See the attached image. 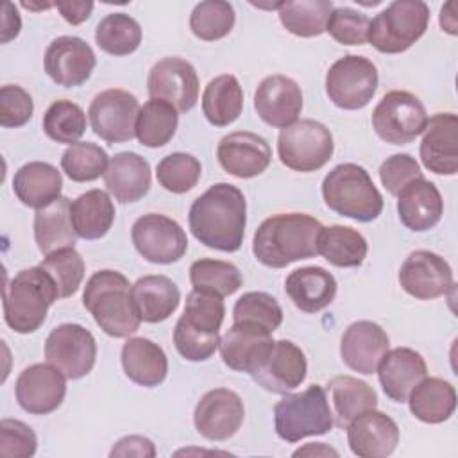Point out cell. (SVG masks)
Segmentation results:
<instances>
[{
	"label": "cell",
	"mask_w": 458,
	"mask_h": 458,
	"mask_svg": "<svg viewBox=\"0 0 458 458\" xmlns=\"http://www.w3.org/2000/svg\"><path fill=\"white\" fill-rule=\"evenodd\" d=\"M191 234L209 249L234 252L242 247L247 202L240 188L216 182L197 197L188 213Z\"/></svg>",
	"instance_id": "1"
},
{
	"label": "cell",
	"mask_w": 458,
	"mask_h": 458,
	"mask_svg": "<svg viewBox=\"0 0 458 458\" xmlns=\"http://www.w3.org/2000/svg\"><path fill=\"white\" fill-rule=\"evenodd\" d=\"M322 224L306 213H277L265 218L254 233L252 252L270 268H284L290 263L318 254Z\"/></svg>",
	"instance_id": "2"
},
{
	"label": "cell",
	"mask_w": 458,
	"mask_h": 458,
	"mask_svg": "<svg viewBox=\"0 0 458 458\" xmlns=\"http://www.w3.org/2000/svg\"><path fill=\"white\" fill-rule=\"evenodd\" d=\"M129 279L116 270L95 272L84 286L82 304L109 336L125 338L138 331L140 315L131 297Z\"/></svg>",
	"instance_id": "3"
},
{
	"label": "cell",
	"mask_w": 458,
	"mask_h": 458,
	"mask_svg": "<svg viewBox=\"0 0 458 458\" xmlns=\"http://www.w3.org/2000/svg\"><path fill=\"white\" fill-rule=\"evenodd\" d=\"M57 299L52 277L39 265L23 268L4 286V320L20 335L34 333Z\"/></svg>",
	"instance_id": "4"
},
{
	"label": "cell",
	"mask_w": 458,
	"mask_h": 458,
	"mask_svg": "<svg viewBox=\"0 0 458 458\" xmlns=\"http://www.w3.org/2000/svg\"><path fill=\"white\" fill-rule=\"evenodd\" d=\"M326 206L356 222H372L383 211V197L369 172L354 163L336 165L322 181Z\"/></svg>",
	"instance_id": "5"
},
{
	"label": "cell",
	"mask_w": 458,
	"mask_h": 458,
	"mask_svg": "<svg viewBox=\"0 0 458 458\" xmlns=\"http://www.w3.org/2000/svg\"><path fill=\"white\" fill-rule=\"evenodd\" d=\"M333 424V411L326 390L320 385H311L299 394H286L274 406L276 433L286 442L324 435Z\"/></svg>",
	"instance_id": "6"
},
{
	"label": "cell",
	"mask_w": 458,
	"mask_h": 458,
	"mask_svg": "<svg viewBox=\"0 0 458 458\" xmlns=\"http://www.w3.org/2000/svg\"><path fill=\"white\" fill-rule=\"evenodd\" d=\"M429 7L422 0H395L370 20L369 43L381 54H401L426 32Z\"/></svg>",
	"instance_id": "7"
},
{
	"label": "cell",
	"mask_w": 458,
	"mask_h": 458,
	"mask_svg": "<svg viewBox=\"0 0 458 458\" xmlns=\"http://www.w3.org/2000/svg\"><path fill=\"white\" fill-rule=\"evenodd\" d=\"M331 131L317 120H297L277 138V154L284 166L295 172H315L333 156Z\"/></svg>",
	"instance_id": "8"
},
{
	"label": "cell",
	"mask_w": 458,
	"mask_h": 458,
	"mask_svg": "<svg viewBox=\"0 0 458 458\" xmlns=\"http://www.w3.org/2000/svg\"><path fill=\"white\" fill-rule=\"evenodd\" d=\"M428 123L424 104L410 91L394 89L383 95L372 111V129L386 143L406 145L422 134Z\"/></svg>",
	"instance_id": "9"
},
{
	"label": "cell",
	"mask_w": 458,
	"mask_h": 458,
	"mask_svg": "<svg viewBox=\"0 0 458 458\" xmlns=\"http://www.w3.org/2000/svg\"><path fill=\"white\" fill-rule=\"evenodd\" d=\"M377 82V68L370 59L347 54L327 70L326 93L336 107L354 111L372 100Z\"/></svg>",
	"instance_id": "10"
},
{
	"label": "cell",
	"mask_w": 458,
	"mask_h": 458,
	"mask_svg": "<svg viewBox=\"0 0 458 458\" xmlns=\"http://www.w3.org/2000/svg\"><path fill=\"white\" fill-rule=\"evenodd\" d=\"M131 238L140 256L157 265L179 261L188 249L184 229L161 213H147L140 216L132 224Z\"/></svg>",
	"instance_id": "11"
},
{
	"label": "cell",
	"mask_w": 458,
	"mask_h": 458,
	"mask_svg": "<svg viewBox=\"0 0 458 458\" xmlns=\"http://www.w3.org/2000/svg\"><path fill=\"white\" fill-rule=\"evenodd\" d=\"M45 358L68 379H81L95 365V336L81 324H61L45 340Z\"/></svg>",
	"instance_id": "12"
},
{
	"label": "cell",
	"mask_w": 458,
	"mask_h": 458,
	"mask_svg": "<svg viewBox=\"0 0 458 458\" xmlns=\"http://www.w3.org/2000/svg\"><path fill=\"white\" fill-rule=\"evenodd\" d=\"M140 113L138 98L118 88L95 95L88 116L91 129L107 143L129 141L136 136V120Z\"/></svg>",
	"instance_id": "13"
},
{
	"label": "cell",
	"mask_w": 458,
	"mask_h": 458,
	"mask_svg": "<svg viewBox=\"0 0 458 458\" xmlns=\"http://www.w3.org/2000/svg\"><path fill=\"white\" fill-rule=\"evenodd\" d=\"M147 89L150 98L163 100L186 113L199 100V77L186 59L163 57L150 68Z\"/></svg>",
	"instance_id": "14"
},
{
	"label": "cell",
	"mask_w": 458,
	"mask_h": 458,
	"mask_svg": "<svg viewBox=\"0 0 458 458\" xmlns=\"http://www.w3.org/2000/svg\"><path fill=\"white\" fill-rule=\"evenodd\" d=\"M245 408L242 397L229 388L206 392L195 406L193 422L197 431L208 440H227L242 426Z\"/></svg>",
	"instance_id": "15"
},
{
	"label": "cell",
	"mask_w": 458,
	"mask_h": 458,
	"mask_svg": "<svg viewBox=\"0 0 458 458\" xmlns=\"http://www.w3.org/2000/svg\"><path fill=\"white\" fill-rule=\"evenodd\" d=\"M97 57L93 48L77 36H59L45 50L43 66L47 75L59 86L75 88L84 84L93 68Z\"/></svg>",
	"instance_id": "16"
},
{
	"label": "cell",
	"mask_w": 458,
	"mask_h": 458,
	"mask_svg": "<svg viewBox=\"0 0 458 458\" xmlns=\"http://www.w3.org/2000/svg\"><path fill=\"white\" fill-rule=\"evenodd\" d=\"M308 372L306 356L290 340H274L268 354L250 372V377L272 394H288L297 388Z\"/></svg>",
	"instance_id": "17"
},
{
	"label": "cell",
	"mask_w": 458,
	"mask_h": 458,
	"mask_svg": "<svg viewBox=\"0 0 458 458\" xmlns=\"http://www.w3.org/2000/svg\"><path fill=\"white\" fill-rule=\"evenodd\" d=\"M66 376L54 365L34 363L16 379V401L32 415H47L57 410L66 395Z\"/></svg>",
	"instance_id": "18"
},
{
	"label": "cell",
	"mask_w": 458,
	"mask_h": 458,
	"mask_svg": "<svg viewBox=\"0 0 458 458\" xmlns=\"http://www.w3.org/2000/svg\"><path fill=\"white\" fill-rule=\"evenodd\" d=\"M399 283L411 297L431 301L453 288V270L442 256L429 250H415L403 261Z\"/></svg>",
	"instance_id": "19"
},
{
	"label": "cell",
	"mask_w": 458,
	"mask_h": 458,
	"mask_svg": "<svg viewBox=\"0 0 458 458\" xmlns=\"http://www.w3.org/2000/svg\"><path fill=\"white\" fill-rule=\"evenodd\" d=\"M254 109L267 125L284 129L297 122L302 111L301 86L286 75H268L256 88Z\"/></svg>",
	"instance_id": "20"
},
{
	"label": "cell",
	"mask_w": 458,
	"mask_h": 458,
	"mask_svg": "<svg viewBox=\"0 0 458 458\" xmlns=\"http://www.w3.org/2000/svg\"><path fill=\"white\" fill-rule=\"evenodd\" d=\"M216 157L227 174L238 179H250L268 168L272 150L263 136L249 131H236L218 141Z\"/></svg>",
	"instance_id": "21"
},
{
	"label": "cell",
	"mask_w": 458,
	"mask_h": 458,
	"mask_svg": "<svg viewBox=\"0 0 458 458\" xmlns=\"http://www.w3.org/2000/svg\"><path fill=\"white\" fill-rule=\"evenodd\" d=\"M422 165L438 175L458 172V118L454 113H437L422 131Z\"/></svg>",
	"instance_id": "22"
},
{
	"label": "cell",
	"mask_w": 458,
	"mask_h": 458,
	"mask_svg": "<svg viewBox=\"0 0 458 458\" xmlns=\"http://www.w3.org/2000/svg\"><path fill=\"white\" fill-rule=\"evenodd\" d=\"M390 340L385 329L372 320L352 322L342 335L340 356L342 361L358 374H374Z\"/></svg>",
	"instance_id": "23"
},
{
	"label": "cell",
	"mask_w": 458,
	"mask_h": 458,
	"mask_svg": "<svg viewBox=\"0 0 458 458\" xmlns=\"http://www.w3.org/2000/svg\"><path fill=\"white\" fill-rule=\"evenodd\" d=\"M274 344L272 333L250 322H234L220 338L224 363L238 372L250 374L268 354Z\"/></svg>",
	"instance_id": "24"
},
{
	"label": "cell",
	"mask_w": 458,
	"mask_h": 458,
	"mask_svg": "<svg viewBox=\"0 0 458 458\" xmlns=\"http://www.w3.org/2000/svg\"><path fill=\"white\" fill-rule=\"evenodd\" d=\"M347 442L360 458H385L399 444V428L392 417L374 408L349 422Z\"/></svg>",
	"instance_id": "25"
},
{
	"label": "cell",
	"mask_w": 458,
	"mask_h": 458,
	"mask_svg": "<svg viewBox=\"0 0 458 458\" xmlns=\"http://www.w3.org/2000/svg\"><path fill=\"white\" fill-rule=\"evenodd\" d=\"M376 372L386 397L395 403H406L413 386L426 377L428 367L417 351L395 347L385 352Z\"/></svg>",
	"instance_id": "26"
},
{
	"label": "cell",
	"mask_w": 458,
	"mask_h": 458,
	"mask_svg": "<svg viewBox=\"0 0 458 458\" xmlns=\"http://www.w3.org/2000/svg\"><path fill=\"white\" fill-rule=\"evenodd\" d=\"M397 213L403 225L422 233L440 222L444 213V200L438 188L431 181L420 177L399 191Z\"/></svg>",
	"instance_id": "27"
},
{
	"label": "cell",
	"mask_w": 458,
	"mask_h": 458,
	"mask_svg": "<svg viewBox=\"0 0 458 458\" xmlns=\"http://www.w3.org/2000/svg\"><path fill=\"white\" fill-rule=\"evenodd\" d=\"M150 165L136 152H118L109 159L104 172L107 191L118 202H136L150 190Z\"/></svg>",
	"instance_id": "28"
},
{
	"label": "cell",
	"mask_w": 458,
	"mask_h": 458,
	"mask_svg": "<svg viewBox=\"0 0 458 458\" xmlns=\"http://www.w3.org/2000/svg\"><path fill=\"white\" fill-rule=\"evenodd\" d=\"M290 301L304 313H317L327 308L336 295V279L322 267H302L284 281Z\"/></svg>",
	"instance_id": "29"
},
{
	"label": "cell",
	"mask_w": 458,
	"mask_h": 458,
	"mask_svg": "<svg viewBox=\"0 0 458 458\" xmlns=\"http://www.w3.org/2000/svg\"><path fill=\"white\" fill-rule=\"evenodd\" d=\"M134 308L143 322L157 324L166 320L179 306L181 292L166 276H143L131 286Z\"/></svg>",
	"instance_id": "30"
},
{
	"label": "cell",
	"mask_w": 458,
	"mask_h": 458,
	"mask_svg": "<svg viewBox=\"0 0 458 458\" xmlns=\"http://www.w3.org/2000/svg\"><path fill=\"white\" fill-rule=\"evenodd\" d=\"M122 367L125 376L141 386L152 388L165 381L168 360L165 351L148 338H129L122 347Z\"/></svg>",
	"instance_id": "31"
},
{
	"label": "cell",
	"mask_w": 458,
	"mask_h": 458,
	"mask_svg": "<svg viewBox=\"0 0 458 458\" xmlns=\"http://www.w3.org/2000/svg\"><path fill=\"white\" fill-rule=\"evenodd\" d=\"M13 190L21 204L39 209L61 197L63 177L54 165L30 161L14 174Z\"/></svg>",
	"instance_id": "32"
},
{
	"label": "cell",
	"mask_w": 458,
	"mask_h": 458,
	"mask_svg": "<svg viewBox=\"0 0 458 458\" xmlns=\"http://www.w3.org/2000/svg\"><path fill=\"white\" fill-rule=\"evenodd\" d=\"M72 200L59 197L45 208L36 209L34 215V238L38 249L48 256L55 250L73 247L77 233L70 216Z\"/></svg>",
	"instance_id": "33"
},
{
	"label": "cell",
	"mask_w": 458,
	"mask_h": 458,
	"mask_svg": "<svg viewBox=\"0 0 458 458\" xmlns=\"http://www.w3.org/2000/svg\"><path fill=\"white\" fill-rule=\"evenodd\" d=\"M327 392L333 406V420L338 428H347L358 415L377 406L376 390L354 376L331 377Z\"/></svg>",
	"instance_id": "34"
},
{
	"label": "cell",
	"mask_w": 458,
	"mask_h": 458,
	"mask_svg": "<svg viewBox=\"0 0 458 458\" xmlns=\"http://www.w3.org/2000/svg\"><path fill=\"white\" fill-rule=\"evenodd\" d=\"M406 401L415 419L426 424H440L454 413L456 390L445 379L422 377Z\"/></svg>",
	"instance_id": "35"
},
{
	"label": "cell",
	"mask_w": 458,
	"mask_h": 458,
	"mask_svg": "<svg viewBox=\"0 0 458 458\" xmlns=\"http://www.w3.org/2000/svg\"><path fill=\"white\" fill-rule=\"evenodd\" d=\"M114 204L104 190H89L70 204V216L79 238L98 240L114 222Z\"/></svg>",
	"instance_id": "36"
},
{
	"label": "cell",
	"mask_w": 458,
	"mask_h": 458,
	"mask_svg": "<svg viewBox=\"0 0 458 458\" xmlns=\"http://www.w3.org/2000/svg\"><path fill=\"white\" fill-rule=\"evenodd\" d=\"M243 109V89L231 73L211 79L202 93V113L215 127H225L238 120Z\"/></svg>",
	"instance_id": "37"
},
{
	"label": "cell",
	"mask_w": 458,
	"mask_h": 458,
	"mask_svg": "<svg viewBox=\"0 0 458 458\" xmlns=\"http://www.w3.org/2000/svg\"><path fill=\"white\" fill-rule=\"evenodd\" d=\"M369 245L363 234L347 225L322 227L318 234V254L335 267H360Z\"/></svg>",
	"instance_id": "38"
},
{
	"label": "cell",
	"mask_w": 458,
	"mask_h": 458,
	"mask_svg": "<svg viewBox=\"0 0 458 458\" xmlns=\"http://www.w3.org/2000/svg\"><path fill=\"white\" fill-rule=\"evenodd\" d=\"M279 20L283 27L299 38H315L326 32L333 4L327 0L281 2Z\"/></svg>",
	"instance_id": "39"
},
{
	"label": "cell",
	"mask_w": 458,
	"mask_h": 458,
	"mask_svg": "<svg viewBox=\"0 0 458 458\" xmlns=\"http://www.w3.org/2000/svg\"><path fill=\"white\" fill-rule=\"evenodd\" d=\"M179 123L177 109L163 100L150 98L140 107L136 120V138L148 148L166 145L175 134Z\"/></svg>",
	"instance_id": "40"
},
{
	"label": "cell",
	"mask_w": 458,
	"mask_h": 458,
	"mask_svg": "<svg viewBox=\"0 0 458 458\" xmlns=\"http://www.w3.org/2000/svg\"><path fill=\"white\" fill-rule=\"evenodd\" d=\"M95 43L111 55H129L141 43L140 23L125 13L104 16L95 29Z\"/></svg>",
	"instance_id": "41"
},
{
	"label": "cell",
	"mask_w": 458,
	"mask_h": 458,
	"mask_svg": "<svg viewBox=\"0 0 458 458\" xmlns=\"http://www.w3.org/2000/svg\"><path fill=\"white\" fill-rule=\"evenodd\" d=\"M190 281L193 284V290L211 292L220 297H225L240 290L242 274L229 261L204 258L191 263Z\"/></svg>",
	"instance_id": "42"
},
{
	"label": "cell",
	"mask_w": 458,
	"mask_h": 458,
	"mask_svg": "<svg viewBox=\"0 0 458 458\" xmlns=\"http://www.w3.org/2000/svg\"><path fill=\"white\" fill-rule=\"evenodd\" d=\"M107 165V152L91 141H77L61 156L63 172L75 182H89L98 179L104 175Z\"/></svg>",
	"instance_id": "43"
},
{
	"label": "cell",
	"mask_w": 458,
	"mask_h": 458,
	"mask_svg": "<svg viewBox=\"0 0 458 458\" xmlns=\"http://www.w3.org/2000/svg\"><path fill=\"white\" fill-rule=\"evenodd\" d=\"M234 18V9L229 2L206 0L193 7L190 29L202 41H216L233 30Z\"/></svg>",
	"instance_id": "44"
},
{
	"label": "cell",
	"mask_w": 458,
	"mask_h": 458,
	"mask_svg": "<svg viewBox=\"0 0 458 458\" xmlns=\"http://www.w3.org/2000/svg\"><path fill=\"white\" fill-rule=\"evenodd\" d=\"M43 131L57 143L73 145L86 131V114L72 100H55L45 111Z\"/></svg>",
	"instance_id": "45"
},
{
	"label": "cell",
	"mask_w": 458,
	"mask_h": 458,
	"mask_svg": "<svg viewBox=\"0 0 458 458\" xmlns=\"http://www.w3.org/2000/svg\"><path fill=\"white\" fill-rule=\"evenodd\" d=\"M39 267L52 277L59 299L73 295L84 279V259L73 247L45 256Z\"/></svg>",
	"instance_id": "46"
},
{
	"label": "cell",
	"mask_w": 458,
	"mask_h": 458,
	"mask_svg": "<svg viewBox=\"0 0 458 458\" xmlns=\"http://www.w3.org/2000/svg\"><path fill=\"white\" fill-rule=\"evenodd\" d=\"M225 306L220 295L202 290H191L181 318L193 329L208 335H218L224 322Z\"/></svg>",
	"instance_id": "47"
},
{
	"label": "cell",
	"mask_w": 458,
	"mask_h": 458,
	"mask_svg": "<svg viewBox=\"0 0 458 458\" xmlns=\"http://www.w3.org/2000/svg\"><path fill=\"white\" fill-rule=\"evenodd\" d=\"M200 161L186 152H174L165 156L156 168L159 184L172 193L190 191L200 179Z\"/></svg>",
	"instance_id": "48"
},
{
	"label": "cell",
	"mask_w": 458,
	"mask_h": 458,
	"mask_svg": "<svg viewBox=\"0 0 458 458\" xmlns=\"http://www.w3.org/2000/svg\"><path fill=\"white\" fill-rule=\"evenodd\" d=\"M234 322H250L274 333L283 322V310L279 302L265 292L243 293L233 308Z\"/></svg>",
	"instance_id": "49"
},
{
	"label": "cell",
	"mask_w": 458,
	"mask_h": 458,
	"mask_svg": "<svg viewBox=\"0 0 458 458\" xmlns=\"http://www.w3.org/2000/svg\"><path fill=\"white\" fill-rule=\"evenodd\" d=\"M370 20L351 7H333L326 25V32L331 34L340 45H365L369 41Z\"/></svg>",
	"instance_id": "50"
},
{
	"label": "cell",
	"mask_w": 458,
	"mask_h": 458,
	"mask_svg": "<svg viewBox=\"0 0 458 458\" xmlns=\"http://www.w3.org/2000/svg\"><path fill=\"white\" fill-rule=\"evenodd\" d=\"M174 344L177 352L188 361H204L213 356L220 344V335H208L193 329L182 318L174 327Z\"/></svg>",
	"instance_id": "51"
},
{
	"label": "cell",
	"mask_w": 458,
	"mask_h": 458,
	"mask_svg": "<svg viewBox=\"0 0 458 458\" xmlns=\"http://www.w3.org/2000/svg\"><path fill=\"white\" fill-rule=\"evenodd\" d=\"M38 449V437L30 426L16 419L0 420V456H32Z\"/></svg>",
	"instance_id": "52"
},
{
	"label": "cell",
	"mask_w": 458,
	"mask_h": 458,
	"mask_svg": "<svg viewBox=\"0 0 458 458\" xmlns=\"http://www.w3.org/2000/svg\"><path fill=\"white\" fill-rule=\"evenodd\" d=\"M34 113L32 97L16 84H5L0 88V125L21 127Z\"/></svg>",
	"instance_id": "53"
},
{
	"label": "cell",
	"mask_w": 458,
	"mask_h": 458,
	"mask_svg": "<svg viewBox=\"0 0 458 458\" xmlns=\"http://www.w3.org/2000/svg\"><path fill=\"white\" fill-rule=\"evenodd\" d=\"M424 177L419 163L410 154H394L386 157L379 166V181L390 195H399V191L415 179Z\"/></svg>",
	"instance_id": "54"
},
{
	"label": "cell",
	"mask_w": 458,
	"mask_h": 458,
	"mask_svg": "<svg viewBox=\"0 0 458 458\" xmlns=\"http://www.w3.org/2000/svg\"><path fill=\"white\" fill-rule=\"evenodd\" d=\"M109 456H138V458H154L156 456V447L152 444V440H148L147 437H140V435H129L120 438L113 449L109 451Z\"/></svg>",
	"instance_id": "55"
},
{
	"label": "cell",
	"mask_w": 458,
	"mask_h": 458,
	"mask_svg": "<svg viewBox=\"0 0 458 458\" xmlns=\"http://www.w3.org/2000/svg\"><path fill=\"white\" fill-rule=\"evenodd\" d=\"M54 7H57V11L61 13V16L72 23V25H79L82 21H86L91 16L93 11V2H55Z\"/></svg>",
	"instance_id": "56"
},
{
	"label": "cell",
	"mask_w": 458,
	"mask_h": 458,
	"mask_svg": "<svg viewBox=\"0 0 458 458\" xmlns=\"http://www.w3.org/2000/svg\"><path fill=\"white\" fill-rule=\"evenodd\" d=\"M21 29V18L18 14V9L14 4L5 2L2 11V43H9L20 34Z\"/></svg>",
	"instance_id": "57"
},
{
	"label": "cell",
	"mask_w": 458,
	"mask_h": 458,
	"mask_svg": "<svg viewBox=\"0 0 458 458\" xmlns=\"http://www.w3.org/2000/svg\"><path fill=\"white\" fill-rule=\"evenodd\" d=\"M454 9H456V2H447L440 11V27L451 36L458 32V20H456Z\"/></svg>",
	"instance_id": "58"
},
{
	"label": "cell",
	"mask_w": 458,
	"mask_h": 458,
	"mask_svg": "<svg viewBox=\"0 0 458 458\" xmlns=\"http://www.w3.org/2000/svg\"><path fill=\"white\" fill-rule=\"evenodd\" d=\"M293 456H338V451L322 442H311L293 451Z\"/></svg>",
	"instance_id": "59"
},
{
	"label": "cell",
	"mask_w": 458,
	"mask_h": 458,
	"mask_svg": "<svg viewBox=\"0 0 458 458\" xmlns=\"http://www.w3.org/2000/svg\"><path fill=\"white\" fill-rule=\"evenodd\" d=\"M21 5L27 7V9H32V11H39V9H48V7H52L54 4H48V2H47V4H38V5H36V4H30V2H21Z\"/></svg>",
	"instance_id": "60"
}]
</instances>
